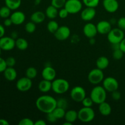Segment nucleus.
<instances>
[{"label":"nucleus","mask_w":125,"mask_h":125,"mask_svg":"<svg viewBox=\"0 0 125 125\" xmlns=\"http://www.w3.org/2000/svg\"><path fill=\"white\" fill-rule=\"evenodd\" d=\"M99 112L102 115L108 116L112 112V107L108 103L104 101L99 104Z\"/></svg>","instance_id":"22"},{"label":"nucleus","mask_w":125,"mask_h":125,"mask_svg":"<svg viewBox=\"0 0 125 125\" xmlns=\"http://www.w3.org/2000/svg\"><path fill=\"white\" fill-rule=\"evenodd\" d=\"M58 9L55 7L54 6H52L51 4L50 6H48L45 10L46 17L50 20H54L58 16Z\"/></svg>","instance_id":"23"},{"label":"nucleus","mask_w":125,"mask_h":125,"mask_svg":"<svg viewBox=\"0 0 125 125\" xmlns=\"http://www.w3.org/2000/svg\"><path fill=\"white\" fill-rule=\"evenodd\" d=\"M46 120L50 123H54L57 121V118L55 117L52 112H50V113L46 114Z\"/></svg>","instance_id":"43"},{"label":"nucleus","mask_w":125,"mask_h":125,"mask_svg":"<svg viewBox=\"0 0 125 125\" xmlns=\"http://www.w3.org/2000/svg\"><path fill=\"white\" fill-rule=\"evenodd\" d=\"M42 1V0H35L34 1V4H35V5L37 6V5H39L41 3Z\"/></svg>","instance_id":"52"},{"label":"nucleus","mask_w":125,"mask_h":125,"mask_svg":"<svg viewBox=\"0 0 125 125\" xmlns=\"http://www.w3.org/2000/svg\"><path fill=\"white\" fill-rule=\"evenodd\" d=\"M7 67L6 59L0 57V73H3Z\"/></svg>","instance_id":"42"},{"label":"nucleus","mask_w":125,"mask_h":125,"mask_svg":"<svg viewBox=\"0 0 125 125\" xmlns=\"http://www.w3.org/2000/svg\"><path fill=\"white\" fill-rule=\"evenodd\" d=\"M5 32H6V31H5V28L4 26L0 24V38L4 36Z\"/></svg>","instance_id":"46"},{"label":"nucleus","mask_w":125,"mask_h":125,"mask_svg":"<svg viewBox=\"0 0 125 125\" xmlns=\"http://www.w3.org/2000/svg\"><path fill=\"white\" fill-rule=\"evenodd\" d=\"M6 64L7 66L9 67H13L15 66V65L16 64V60L12 56H10L8 57L6 59Z\"/></svg>","instance_id":"38"},{"label":"nucleus","mask_w":125,"mask_h":125,"mask_svg":"<svg viewBox=\"0 0 125 125\" xmlns=\"http://www.w3.org/2000/svg\"><path fill=\"white\" fill-rule=\"evenodd\" d=\"M65 112V110L61 108V107H56V108L54 109V111H52V113L54 114V116L56 117V118H57V120L64 118Z\"/></svg>","instance_id":"30"},{"label":"nucleus","mask_w":125,"mask_h":125,"mask_svg":"<svg viewBox=\"0 0 125 125\" xmlns=\"http://www.w3.org/2000/svg\"><path fill=\"white\" fill-rule=\"evenodd\" d=\"M42 76L43 79L52 81L56 76V72L54 68L51 66H46L42 72Z\"/></svg>","instance_id":"18"},{"label":"nucleus","mask_w":125,"mask_h":125,"mask_svg":"<svg viewBox=\"0 0 125 125\" xmlns=\"http://www.w3.org/2000/svg\"><path fill=\"white\" fill-rule=\"evenodd\" d=\"M35 106L39 111L46 114L57 107V100L51 95H42L35 101Z\"/></svg>","instance_id":"1"},{"label":"nucleus","mask_w":125,"mask_h":125,"mask_svg":"<svg viewBox=\"0 0 125 125\" xmlns=\"http://www.w3.org/2000/svg\"><path fill=\"white\" fill-rule=\"evenodd\" d=\"M78 119L83 123H89L94 120L95 117L94 110L92 107H83L78 112Z\"/></svg>","instance_id":"4"},{"label":"nucleus","mask_w":125,"mask_h":125,"mask_svg":"<svg viewBox=\"0 0 125 125\" xmlns=\"http://www.w3.org/2000/svg\"><path fill=\"white\" fill-rule=\"evenodd\" d=\"M10 18L12 20L13 24L20 25V24H23L25 21L26 15L24 12L18 10L11 13Z\"/></svg>","instance_id":"17"},{"label":"nucleus","mask_w":125,"mask_h":125,"mask_svg":"<svg viewBox=\"0 0 125 125\" xmlns=\"http://www.w3.org/2000/svg\"><path fill=\"white\" fill-rule=\"evenodd\" d=\"M96 11L94 7H86L81 12V18L85 21H90L95 17Z\"/></svg>","instance_id":"13"},{"label":"nucleus","mask_w":125,"mask_h":125,"mask_svg":"<svg viewBox=\"0 0 125 125\" xmlns=\"http://www.w3.org/2000/svg\"><path fill=\"white\" fill-rule=\"evenodd\" d=\"M120 49L123 51V52L125 53V37L122 40V41L120 43Z\"/></svg>","instance_id":"47"},{"label":"nucleus","mask_w":125,"mask_h":125,"mask_svg":"<svg viewBox=\"0 0 125 125\" xmlns=\"http://www.w3.org/2000/svg\"><path fill=\"white\" fill-rule=\"evenodd\" d=\"M15 47V40L11 37L0 38V48L3 51H10Z\"/></svg>","instance_id":"11"},{"label":"nucleus","mask_w":125,"mask_h":125,"mask_svg":"<svg viewBox=\"0 0 125 125\" xmlns=\"http://www.w3.org/2000/svg\"><path fill=\"white\" fill-rule=\"evenodd\" d=\"M96 28H97L98 33L102 35H106L107 34L111 31L112 28V24L111 22L106 20L100 21L96 24Z\"/></svg>","instance_id":"15"},{"label":"nucleus","mask_w":125,"mask_h":125,"mask_svg":"<svg viewBox=\"0 0 125 125\" xmlns=\"http://www.w3.org/2000/svg\"><path fill=\"white\" fill-rule=\"evenodd\" d=\"M39 90L42 93H47L52 90V81L43 79L38 85Z\"/></svg>","instance_id":"21"},{"label":"nucleus","mask_w":125,"mask_h":125,"mask_svg":"<svg viewBox=\"0 0 125 125\" xmlns=\"http://www.w3.org/2000/svg\"><path fill=\"white\" fill-rule=\"evenodd\" d=\"M32 85V79H29L26 76L20 78L16 83V87L17 90L21 92L29 91L31 89Z\"/></svg>","instance_id":"10"},{"label":"nucleus","mask_w":125,"mask_h":125,"mask_svg":"<svg viewBox=\"0 0 125 125\" xmlns=\"http://www.w3.org/2000/svg\"><path fill=\"white\" fill-rule=\"evenodd\" d=\"M64 7L69 14H76L82 10L83 2L80 0H67Z\"/></svg>","instance_id":"7"},{"label":"nucleus","mask_w":125,"mask_h":125,"mask_svg":"<svg viewBox=\"0 0 125 125\" xmlns=\"http://www.w3.org/2000/svg\"><path fill=\"white\" fill-rule=\"evenodd\" d=\"M68 101L64 98H61L57 100V107H61V108L66 110V109L68 107Z\"/></svg>","instance_id":"35"},{"label":"nucleus","mask_w":125,"mask_h":125,"mask_svg":"<svg viewBox=\"0 0 125 125\" xmlns=\"http://www.w3.org/2000/svg\"><path fill=\"white\" fill-rule=\"evenodd\" d=\"M1 51H2V50H1V48H0V54H1Z\"/></svg>","instance_id":"55"},{"label":"nucleus","mask_w":125,"mask_h":125,"mask_svg":"<svg viewBox=\"0 0 125 125\" xmlns=\"http://www.w3.org/2000/svg\"><path fill=\"white\" fill-rule=\"evenodd\" d=\"M124 54L123 51L120 48L118 50H114L112 52V57L115 60H120L121 59L123 58Z\"/></svg>","instance_id":"36"},{"label":"nucleus","mask_w":125,"mask_h":125,"mask_svg":"<svg viewBox=\"0 0 125 125\" xmlns=\"http://www.w3.org/2000/svg\"><path fill=\"white\" fill-rule=\"evenodd\" d=\"M81 103L83 106H84V107H92V106H93V104L94 103L93 100L90 98V97H87V96H85L84 100L82 101Z\"/></svg>","instance_id":"37"},{"label":"nucleus","mask_w":125,"mask_h":125,"mask_svg":"<svg viewBox=\"0 0 125 125\" xmlns=\"http://www.w3.org/2000/svg\"><path fill=\"white\" fill-rule=\"evenodd\" d=\"M111 93H112V94H111V97L115 101H118V100H119L121 98L122 95H121V93L119 91H118V90H115V91L112 92Z\"/></svg>","instance_id":"44"},{"label":"nucleus","mask_w":125,"mask_h":125,"mask_svg":"<svg viewBox=\"0 0 125 125\" xmlns=\"http://www.w3.org/2000/svg\"><path fill=\"white\" fill-rule=\"evenodd\" d=\"M28 41L25 39L18 37L15 40V47H17L18 50L24 51L28 48Z\"/></svg>","instance_id":"27"},{"label":"nucleus","mask_w":125,"mask_h":125,"mask_svg":"<svg viewBox=\"0 0 125 125\" xmlns=\"http://www.w3.org/2000/svg\"><path fill=\"white\" fill-rule=\"evenodd\" d=\"M87 78L89 83L94 85H97L104 80V74L102 70L96 68L92 69L89 72Z\"/></svg>","instance_id":"6"},{"label":"nucleus","mask_w":125,"mask_h":125,"mask_svg":"<svg viewBox=\"0 0 125 125\" xmlns=\"http://www.w3.org/2000/svg\"><path fill=\"white\" fill-rule=\"evenodd\" d=\"M103 87L108 92H112L118 90L119 87L118 82L115 78L112 76H108L103 81Z\"/></svg>","instance_id":"9"},{"label":"nucleus","mask_w":125,"mask_h":125,"mask_svg":"<svg viewBox=\"0 0 125 125\" xmlns=\"http://www.w3.org/2000/svg\"><path fill=\"white\" fill-rule=\"evenodd\" d=\"M117 23L118 28L123 31H125V17H123L120 18Z\"/></svg>","instance_id":"41"},{"label":"nucleus","mask_w":125,"mask_h":125,"mask_svg":"<svg viewBox=\"0 0 125 125\" xmlns=\"http://www.w3.org/2000/svg\"><path fill=\"white\" fill-rule=\"evenodd\" d=\"M9 123L8 121L4 118H0V125H9Z\"/></svg>","instance_id":"49"},{"label":"nucleus","mask_w":125,"mask_h":125,"mask_svg":"<svg viewBox=\"0 0 125 125\" xmlns=\"http://www.w3.org/2000/svg\"><path fill=\"white\" fill-rule=\"evenodd\" d=\"M72 124H73V123H70V122H67V121H66V122H65V123H63V125H72Z\"/></svg>","instance_id":"54"},{"label":"nucleus","mask_w":125,"mask_h":125,"mask_svg":"<svg viewBox=\"0 0 125 125\" xmlns=\"http://www.w3.org/2000/svg\"><path fill=\"white\" fill-rule=\"evenodd\" d=\"M5 5L12 10H17L21 4V0H4Z\"/></svg>","instance_id":"26"},{"label":"nucleus","mask_w":125,"mask_h":125,"mask_svg":"<svg viewBox=\"0 0 125 125\" xmlns=\"http://www.w3.org/2000/svg\"><path fill=\"white\" fill-rule=\"evenodd\" d=\"M10 37L12 38H13V39H15V40H16V39L18 38V32H17V31H13L12 33H11Z\"/></svg>","instance_id":"50"},{"label":"nucleus","mask_w":125,"mask_h":125,"mask_svg":"<svg viewBox=\"0 0 125 125\" xmlns=\"http://www.w3.org/2000/svg\"><path fill=\"white\" fill-rule=\"evenodd\" d=\"M112 45V50H118V49L120 48V43H112L111 44Z\"/></svg>","instance_id":"51"},{"label":"nucleus","mask_w":125,"mask_h":125,"mask_svg":"<svg viewBox=\"0 0 125 125\" xmlns=\"http://www.w3.org/2000/svg\"><path fill=\"white\" fill-rule=\"evenodd\" d=\"M67 0H51V4L58 9L64 7Z\"/></svg>","instance_id":"34"},{"label":"nucleus","mask_w":125,"mask_h":125,"mask_svg":"<svg viewBox=\"0 0 125 125\" xmlns=\"http://www.w3.org/2000/svg\"><path fill=\"white\" fill-rule=\"evenodd\" d=\"M109 65V61L105 56H100L96 61V68L102 70L107 68Z\"/></svg>","instance_id":"24"},{"label":"nucleus","mask_w":125,"mask_h":125,"mask_svg":"<svg viewBox=\"0 0 125 125\" xmlns=\"http://www.w3.org/2000/svg\"><path fill=\"white\" fill-rule=\"evenodd\" d=\"M3 73L5 79L9 81H13L15 80L17 77V72L13 67H7Z\"/></svg>","instance_id":"19"},{"label":"nucleus","mask_w":125,"mask_h":125,"mask_svg":"<svg viewBox=\"0 0 125 125\" xmlns=\"http://www.w3.org/2000/svg\"><path fill=\"white\" fill-rule=\"evenodd\" d=\"M65 121L73 123L78 119V114L75 110H69L65 112L64 117Z\"/></svg>","instance_id":"25"},{"label":"nucleus","mask_w":125,"mask_h":125,"mask_svg":"<svg viewBox=\"0 0 125 125\" xmlns=\"http://www.w3.org/2000/svg\"><path fill=\"white\" fill-rule=\"evenodd\" d=\"M90 39V44H94L95 43V39H94V38H91V39Z\"/></svg>","instance_id":"53"},{"label":"nucleus","mask_w":125,"mask_h":125,"mask_svg":"<svg viewBox=\"0 0 125 125\" xmlns=\"http://www.w3.org/2000/svg\"><path fill=\"white\" fill-rule=\"evenodd\" d=\"M45 13H43L42 11H36L31 15V20L35 24H40L45 21Z\"/></svg>","instance_id":"20"},{"label":"nucleus","mask_w":125,"mask_h":125,"mask_svg":"<svg viewBox=\"0 0 125 125\" xmlns=\"http://www.w3.org/2000/svg\"><path fill=\"white\" fill-rule=\"evenodd\" d=\"M68 14H69V13H68V11L67 10V9H66L65 7H63V8L60 9L59 11L58 16L61 18L64 19V18H66L68 17Z\"/></svg>","instance_id":"40"},{"label":"nucleus","mask_w":125,"mask_h":125,"mask_svg":"<svg viewBox=\"0 0 125 125\" xmlns=\"http://www.w3.org/2000/svg\"><path fill=\"white\" fill-rule=\"evenodd\" d=\"M85 96L86 92L85 89L79 85L74 87L70 92L71 98L75 102L81 103Z\"/></svg>","instance_id":"8"},{"label":"nucleus","mask_w":125,"mask_h":125,"mask_svg":"<svg viewBox=\"0 0 125 125\" xmlns=\"http://www.w3.org/2000/svg\"><path fill=\"white\" fill-rule=\"evenodd\" d=\"M59 26L58 23L54 20H51L47 24V29L51 34H54L55 32L57 30Z\"/></svg>","instance_id":"28"},{"label":"nucleus","mask_w":125,"mask_h":125,"mask_svg":"<svg viewBox=\"0 0 125 125\" xmlns=\"http://www.w3.org/2000/svg\"><path fill=\"white\" fill-rule=\"evenodd\" d=\"M83 32L84 35L89 39L94 38L98 34L96 25L92 23H87L83 28Z\"/></svg>","instance_id":"14"},{"label":"nucleus","mask_w":125,"mask_h":125,"mask_svg":"<svg viewBox=\"0 0 125 125\" xmlns=\"http://www.w3.org/2000/svg\"><path fill=\"white\" fill-rule=\"evenodd\" d=\"M103 5L104 9L109 13H114L119 8V3L117 0H103Z\"/></svg>","instance_id":"16"},{"label":"nucleus","mask_w":125,"mask_h":125,"mask_svg":"<svg viewBox=\"0 0 125 125\" xmlns=\"http://www.w3.org/2000/svg\"><path fill=\"white\" fill-rule=\"evenodd\" d=\"M71 34L70 28L67 26H61L59 27L57 30L54 34L55 38L60 41L65 40L69 38Z\"/></svg>","instance_id":"12"},{"label":"nucleus","mask_w":125,"mask_h":125,"mask_svg":"<svg viewBox=\"0 0 125 125\" xmlns=\"http://www.w3.org/2000/svg\"><path fill=\"white\" fill-rule=\"evenodd\" d=\"M90 96L94 103L100 104L101 103L106 101L107 97V91L103 86L97 85L92 89Z\"/></svg>","instance_id":"2"},{"label":"nucleus","mask_w":125,"mask_h":125,"mask_svg":"<svg viewBox=\"0 0 125 125\" xmlns=\"http://www.w3.org/2000/svg\"><path fill=\"white\" fill-rule=\"evenodd\" d=\"M37 75V70L35 68L33 67H30L27 68L26 71V76L29 78V79H32L36 78Z\"/></svg>","instance_id":"31"},{"label":"nucleus","mask_w":125,"mask_h":125,"mask_svg":"<svg viewBox=\"0 0 125 125\" xmlns=\"http://www.w3.org/2000/svg\"><path fill=\"white\" fill-rule=\"evenodd\" d=\"M107 35V40L111 44L120 43L125 38L124 31L118 28L112 29Z\"/></svg>","instance_id":"5"},{"label":"nucleus","mask_w":125,"mask_h":125,"mask_svg":"<svg viewBox=\"0 0 125 125\" xmlns=\"http://www.w3.org/2000/svg\"><path fill=\"white\" fill-rule=\"evenodd\" d=\"M70 88L68 81L63 78L54 79L52 81V90L55 94L61 95L67 92Z\"/></svg>","instance_id":"3"},{"label":"nucleus","mask_w":125,"mask_h":125,"mask_svg":"<svg viewBox=\"0 0 125 125\" xmlns=\"http://www.w3.org/2000/svg\"><path fill=\"white\" fill-rule=\"evenodd\" d=\"M100 0H83V3L86 7H97L100 4Z\"/></svg>","instance_id":"33"},{"label":"nucleus","mask_w":125,"mask_h":125,"mask_svg":"<svg viewBox=\"0 0 125 125\" xmlns=\"http://www.w3.org/2000/svg\"><path fill=\"white\" fill-rule=\"evenodd\" d=\"M19 125H34V122L31 118H24L21 120L18 123Z\"/></svg>","instance_id":"39"},{"label":"nucleus","mask_w":125,"mask_h":125,"mask_svg":"<svg viewBox=\"0 0 125 125\" xmlns=\"http://www.w3.org/2000/svg\"><path fill=\"white\" fill-rule=\"evenodd\" d=\"M12 24H13V23H12V20H11L10 17H9V18H5L4 21V25L5 26L9 27Z\"/></svg>","instance_id":"45"},{"label":"nucleus","mask_w":125,"mask_h":125,"mask_svg":"<svg viewBox=\"0 0 125 125\" xmlns=\"http://www.w3.org/2000/svg\"><path fill=\"white\" fill-rule=\"evenodd\" d=\"M10 9L7 6H2L0 8V17L2 18H7L10 17L11 15Z\"/></svg>","instance_id":"29"},{"label":"nucleus","mask_w":125,"mask_h":125,"mask_svg":"<svg viewBox=\"0 0 125 125\" xmlns=\"http://www.w3.org/2000/svg\"><path fill=\"white\" fill-rule=\"evenodd\" d=\"M46 123L43 120H38L36 122H34V125H46Z\"/></svg>","instance_id":"48"},{"label":"nucleus","mask_w":125,"mask_h":125,"mask_svg":"<svg viewBox=\"0 0 125 125\" xmlns=\"http://www.w3.org/2000/svg\"><path fill=\"white\" fill-rule=\"evenodd\" d=\"M35 23L32 22V21L28 22L25 25V31L29 34H32L35 31L36 29V25Z\"/></svg>","instance_id":"32"}]
</instances>
